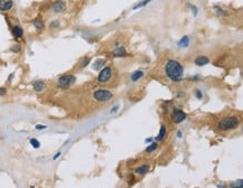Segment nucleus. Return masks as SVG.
I'll list each match as a JSON object with an SVG mask.
<instances>
[{"label":"nucleus","instance_id":"9b49d317","mask_svg":"<svg viewBox=\"0 0 243 188\" xmlns=\"http://www.w3.org/2000/svg\"><path fill=\"white\" fill-rule=\"evenodd\" d=\"M12 34H14V36L17 37V38H20V37H23V35H24V31H23L21 27H19V26H14V27H12Z\"/></svg>","mask_w":243,"mask_h":188},{"label":"nucleus","instance_id":"c756f323","mask_svg":"<svg viewBox=\"0 0 243 188\" xmlns=\"http://www.w3.org/2000/svg\"><path fill=\"white\" fill-rule=\"evenodd\" d=\"M177 137L178 138H182V132H180V131H178V132H177Z\"/></svg>","mask_w":243,"mask_h":188},{"label":"nucleus","instance_id":"39448f33","mask_svg":"<svg viewBox=\"0 0 243 188\" xmlns=\"http://www.w3.org/2000/svg\"><path fill=\"white\" fill-rule=\"evenodd\" d=\"M111 76H112V67L106 66L100 72L99 76H97V82H100V83H105V82H108L110 78H111Z\"/></svg>","mask_w":243,"mask_h":188},{"label":"nucleus","instance_id":"b1692460","mask_svg":"<svg viewBox=\"0 0 243 188\" xmlns=\"http://www.w3.org/2000/svg\"><path fill=\"white\" fill-rule=\"evenodd\" d=\"M6 93H7V90H6L5 87H0V97L5 95Z\"/></svg>","mask_w":243,"mask_h":188},{"label":"nucleus","instance_id":"20e7f679","mask_svg":"<svg viewBox=\"0 0 243 188\" xmlns=\"http://www.w3.org/2000/svg\"><path fill=\"white\" fill-rule=\"evenodd\" d=\"M76 78L74 75H63L58 78V84L63 89H67V87L71 86L72 84H74Z\"/></svg>","mask_w":243,"mask_h":188},{"label":"nucleus","instance_id":"9d476101","mask_svg":"<svg viewBox=\"0 0 243 188\" xmlns=\"http://www.w3.org/2000/svg\"><path fill=\"white\" fill-rule=\"evenodd\" d=\"M45 83L43 81H35L33 83V87L36 92H41L44 89H45Z\"/></svg>","mask_w":243,"mask_h":188},{"label":"nucleus","instance_id":"f8f14e48","mask_svg":"<svg viewBox=\"0 0 243 188\" xmlns=\"http://www.w3.org/2000/svg\"><path fill=\"white\" fill-rule=\"evenodd\" d=\"M148 170H149V165H142L136 169V173L137 175H145L148 173Z\"/></svg>","mask_w":243,"mask_h":188},{"label":"nucleus","instance_id":"2eb2a0df","mask_svg":"<svg viewBox=\"0 0 243 188\" xmlns=\"http://www.w3.org/2000/svg\"><path fill=\"white\" fill-rule=\"evenodd\" d=\"M142 76H143V72L142 71H136L131 75V80L133 82H136V81H138L139 78H141Z\"/></svg>","mask_w":243,"mask_h":188},{"label":"nucleus","instance_id":"ddd939ff","mask_svg":"<svg viewBox=\"0 0 243 188\" xmlns=\"http://www.w3.org/2000/svg\"><path fill=\"white\" fill-rule=\"evenodd\" d=\"M113 55L116 57H121V56H126V49L123 47H119L113 51Z\"/></svg>","mask_w":243,"mask_h":188},{"label":"nucleus","instance_id":"bb28decb","mask_svg":"<svg viewBox=\"0 0 243 188\" xmlns=\"http://www.w3.org/2000/svg\"><path fill=\"white\" fill-rule=\"evenodd\" d=\"M196 93H197V99H202V97H203L202 92H201V91H196Z\"/></svg>","mask_w":243,"mask_h":188},{"label":"nucleus","instance_id":"423d86ee","mask_svg":"<svg viewBox=\"0 0 243 188\" xmlns=\"http://www.w3.org/2000/svg\"><path fill=\"white\" fill-rule=\"evenodd\" d=\"M185 119H186V113L183 111V110H178V109L174 110L172 115V120L174 123L178 124V123H180V122L184 121Z\"/></svg>","mask_w":243,"mask_h":188},{"label":"nucleus","instance_id":"f03ea898","mask_svg":"<svg viewBox=\"0 0 243 188\" xmlns=\"http://www.w3.org/2000/svg\"><path fill=\"white\" fill-rule=\"evenodd\" d=\"M239 124H240V119H239L238 117L231 115V117L222 119L221 121L218 122V130H221V131H228V130H232V129L238 128Z\"/></svg>","mask_w":243,"mask_h":188},{"label":"nucleus","instance_id":"0eeeda50","mask_svg":"<svg viewBox=\"0 0 243 188\" xmlns=\"http://www.w3.org/2000/svg\"><path fill=\"white\" fill-rule=\"evenodd\" d=\"M65 8H66V4L63 0H58V1H56L55 4L53 5V11L56 12V14H60L62 11H64Z\"/></svg>","mask_w":243,"mask_h":188},{"label":"nucleus","instance_id":"4be33fe9","mask_svg":"<svg viewBox=\"0 0 243 188\" xmlns=\"http://www.w3.org/2000/svg\"><path fill=\"white\" fill-rule=\"evenodd\" d=\"M31 144L35 148V149H37V148L41 147V143H39V141H37L36 139H31Z\"/></svg>","mask_w":243,"mask_h":188},{"label":"nucleus","instance_id":"5701e85b","mask_svg":"<svg viewBox=\"0 0 243 188\" xmlns=\"http://www.w3.org/2000/svg\"><path fill=\"white\" fill-rule=\"evenodd\" d=\"M90 61H91V58H89V57H86L85 60L83 61V63H82V65H81V66H82V67H85L86 65H87V64L90 63Z\"/></svg>","mask_w":243,"mask_h":188},{"label":"nucleus","instance_id":"6e6552de","mask_svg":"<svg viewBox=\"0 0 243 188\" xmlns=\"http://www.w3.org/2000/svg\"><path fill=\"white\" fill-rule=\"evenodd\" d=\"M14 6L12 0H0V10L1 11H8L10 10Z\"/></svg>","mask_w":243,"mask_h":188},{"label":"nucleus","instance_id":"7ed1b4c3","mask_svg":"<svg viewBox=\"0 0 243 188\" xmlns=\"http://www.w3.org/2000/svg\"><path fill=\"white\" fill-rule=\"evenodd\" d=\"M112 95H113V94H112L111 92L108 91V90H103V89L97 90V91H95L94 93H93V97L99 102L109 101V100L112 97Z\"/></svg>","mask_w":243,"mask_h":188},{"label":"nucleus","instance_id":"f3484780","mask_svg":"<svg viewBox=\"0 0 243 188\" xmlns=\"http://www.w3.org/2000/svg\"><path fill=\"white\" fill-rule=\"evenodd\" d=\"M188 44H189V38H188L187 36L183 37L182 39H180V41L178 43V45L180 46V47H186V46H188Z\"/></svg>","mask_w":243,"mask_h":188},{"label":"nucleus","instance_id":"a211bd4d","mask_svg":"<svg viewBox=\"0 0 243 188\" xmlns=\"http://www.w3.org/2000/svg\"><path fill=\"white\" fill-rule=\"evenodd\" d=\"M214 10H215V12H216L218 16H226L228 15V12H226L225 10H223L222 8H220L218 6H214Z\"/></svg>","mask_w":243,"mask_h":188},{"label":"nucleus","instance_id":"412c9836","mask_svg":"<svg viewBox=\"0 0 243 188\" xmlns=\"http://www.w3.org/2000/svg\"><path fill=\"white\" fill-rule=\"evenodd\" d=\"M157 148H158V143L154 142V143H151V144H150L147 149H146V151H147V152H152V151H155Z\"/></svg>","mask_w":243,"mask_h":188},{"label":"nucleus","instance_id":"1a4fd4ad","mask_svg":"<svg viewBox=\"0 0 243 188\" xmlns=\"http://www.w3.org/2000/svg\"><path fill=\"white\" fill-rule=\"evenodd\" d=\"M210 63V58L207 56H198L195 58V64L198 66H204V65H207Z\"/></svg>","mask_w":243,"mask_h":188},{"label":"nucleus","instance_id":"cd10ccee","mask_svg":"<svg viewBox=\"0 0 243 188\" xmlns=\"http://www.w3.org/2000/svg\"><path fill=\"white\" fill-rule=\"evenodd\" d=\"M46 126H36V129L37 130H41V129H45Z\"/></svg>","mask_w":243,"mask_h":188},{"label":"nucleus","instance_id":"393cba45","mask_svg":"<svg viewBox=\"0 0 243 188\" xmlns=\"http://www.w3.org/2000/svg\"><path fill=\"white\" fill-rule=\"evenodd\" d=\"M58 25H60V23L57 20H55V21H53L51 24V28H54V27H58Z\"/></svg>","mask_w":243,"mask_h":188},{"label":"nucleus","instance_id":"dca6fc26","mask_svg":"<svg viewBox=\"0 0 243 188\" xmlns=\"http://www.w3.org/2000/svg\"><path fill=\"white\" fill-rule=\"evenodd\" d=\"M166 136V128H165V126H162L160 127V131H159V134L157 136V138H156V140L157 141H160V140H162L164 139V137Z\"/></svg>","mask_w":243,"mask_h":188},{"label":"nucleus","instance_id":"a878e982","mask_svg":"<svg viewBox=\"0 0 243 188\" xmlns=\"http://www.w3.org/2000/svg\"><path fill=\"white\" fill-rule=\"evenodd\" d=\"M12 51H15V52H19L20 51V46H15V47H12Z\"/></svg>","mask_w":243,"mask_h":188},{"label":"nucleus","instance_id":"f257e3e1","mask_svg":"<svg viewBox=\"0 0 243 188\" xmlns=\"http://www.w3.org/2000/svg\"><path fill=\"white\" fill-rule=\"evenodd\" d=\"M165 72H166V75L169 80H172V82H179L183 78L184 68L179 62L170 60L166 64Z\"/></svg>","mask_w":243,"mask_h":188},{"label":"nucleus","instance_id":"c85d7f7f","mask_svg":"<svg viewBox=\"0 0 243 188\" xmlns=\"http://www.w3.org/2000/svg\"><path fill=\"white\" fill-rule=\"evenodd\" d=\"M60 156H61V152H58V153H56L55 156H54V158H53V159H54V160H55V159H57V158L60 157Z\"/></svg>","mask_w":243,"mask_h":188},{"label":"nucleus","instance_id":"4468645a","mask_svg":"<svg viewBox=\"0 0 243 188\" xmlns=\"http://www.w3.org/2000/svg\"><path fill=\"white\" fill-rule=\"evenodd\" d=\"M103 65H104V60H102V58H99V60H96L94 63H93V70H100L101 67H103Z\"/></svg>","mask_w":243,"mask_h":188},{"label":"nucleus","instance_id":"6ab92c4d","mask_svg":"<svg viewBox=\"0 0 243 188\" xmlns=\"http://www.w3.org/2000/svg\"><path fill=\"white\" fill-rule=\"evenodd\" d=\"M34 26H35L38 30H41V29L44 28V23H43L41 19H36V20L34 21Z\"/></svg>","mask_w":243,"mask_h":188},{"label":"nucleus","instance_id":"aec40b11","mask_svg":"<svg viewBox=\"0 0 243 188\" xmlns=\"http://www.w3.org/2000/svg\"><path fill=\"white\" fill-rule=\"evenodd\" d=\"M150 1H151V0H142L141 2H139L137 6H135V7H133V10H137V9L141 8V7H145V6L148 5Z\"/></svg>","mask_w":243,"mask_h":188}]
</instances>
